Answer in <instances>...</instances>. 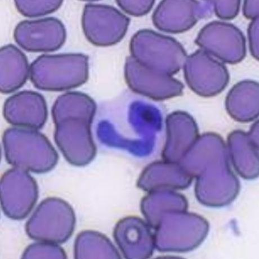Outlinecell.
<instances>
[{"label":"cell","instance_id":"cell-3","mask_svg":"<svg viewBox=\"0 0 259 259\" xmlns=\"http://www.w3.org/2000/svg\"><path fill=\"white\" fill-rule=\"evenodd\" d=\"M8 162L33 172H48L56 166L58 155L48 138L36 129L12 127L3 136Z\"/></svg>","mask_w":259,"mask_h":259},{"label":"cell","instance_id":"cell-17","mask_svg":"<svg viewBox=\"0 0 259 259\" xmlns=\"http://www.w3.org/2000/svg\"><path fill=\"white\" fill-rule=\"evenodd\" d=\"M118 6L124 12L136 17H141L148 14L151 11L154 3L153 0L150 1H122L118 0L116 2Z\"/></svg>","mask_w":259,"mask_h":259},{"label":"cell","instance_id":"cell-1","mask_svg":"<svg viewBox=\"0 0 259 259\" xmlns=\"http://www.w3.org/2000/svg\"><path fill=\"white\" fill-rule=\"evenodd\" d=\"M97 106L87 95L70 92L59 96L52 108L55 141L68 162L83 165L96 154L91 124Z\"/></svg>","mask_w":259,"mask_h":259},{"label":"cell","instance_id":"cell-10","mask_svg":"<svg viewBox=\"0 0 259 259\" xmlns=\"http://www.w3.org/2000/svg\"><path fill=\"white\" fill-rule=\"evenodd\" d=\"M203 3L194 0L163 1L159 3L153 14V24L163 32H186L210 12L211 1Z\"/></svg>","mask_w":259,"mask_h":259},{"label":"cell","instance_id":"cell-19","mask_svg":"<svg viewBox=\"0 0 259 259\" xmlns=\"http://www.w3.org/2000/svg\"><path fill=\"white\" fill-rule=\"evenodd\" d=\"M244 16L249 19L254 20L259 18V1H245L243 7Z\"/></svg>","mask_w":259,"mask_h":259},{"label":"cell","instance_id":"cell-12","mask_svg":"<svg viewBox=\"0 0 259 259\" xmlns=\"http://www.w3.org/2000/svg\"><path fill=\"white\" fill-rule=\"evenodd\" d=\"M0 62L1 92L9 94L22 87L30 73L26 55L13 45H8L1 48Z\"/></svg>","mask_w":259,"mask_h":259},{"label":"cell","instance_id":"cell-2","mask_svg":"<svg viewBox=\"0 0 259 259\" xmlns=\"http://www.w3.org/2000/svg\"><path fill=\"white\" fill-rule=\"evenodd\" d=\"M30 78L44 91H67L82 85L89 77V57L82 54L42 55L30 67Z\"/></svg>","mask_w":259,"mask_h":259},{"label":"cell","instance_id":"cell-16","mask_svg":"<svg viewBox=\"0 0 259 259\" xmlns=\"http://www.w3.org/2000/svg\"><path fill=\"white\" fill-rule=\"evenodd\" d=\"M211 3L217 16L223 20H231L236 18L241 6V2L239 0L211 1Z\"/></svg>","mask_w":259,"mask_h":259},{"label":"cell","instance_id":"cell-13","mask_svg":"<svg viewBox=\"0 0 259 259\" xmlns=\"http://www.w3.org/2000/svg\"><path fill=\"white\" fill-rule=\"evenodd\" d=\"M38 198V187L24 169L15 167L5 173L1 181L2 205L8 202H26L33 207Z\"/></svg>","mask_w":259,"mask_h":259},{"label":"cell","instance_id":"cell-6","mask_svg":"<svg viewBox=\"0 0 259 259\" xmlns=\"http://www.w3.org/2000/svg\"><path fill=\"white\" fill-rule=\"evenodd\" d=\"M195 43L210 56L229 64L240 63L246 55V38L231 23L213 21L199 32Z\"/></svg>","mask_w":259,"mask_h":259},{"label":"cell","instance_id":"cell-14","mask_svg":"<svg viewBox=\"0 0 259 259\" xmlns=\"http://www.w3.org/2000/svg\"><path fill=\"white\" fill-rule=\"evenodd\" d=\"M226 108L236 120L248 122L258 116V84L252 81H244L236 84L228 94Z\"/></svg>","mask_w":259,"mask_h":259},{"label":"cell","instance_id":"cell-4","mask_svg":"<svg viewBox=\"0 0 259 259\" xmlns=\"http://www.w3.org/2000/svg\"><path fill=\"white\" fill-rule=\"evenodd\" d=\"M132 57L144 67L171 76L180 71L187 53L176 39L149 29L134 34L130 44Z\"/></svg>","mask_w":259,"mask_h":259},{"label":"cell","instance_id":"cell-8","mask_svg":"<svg viewBox=\"0 0 259 259\" xmlns=\"http://www.w3.org/2000/svg\"><path fill=\"white\" fill-rule=\"evenodd\" d=\"M66 29L56 18L20 22L14 37L18 46L29 52H52L61 48L66 41Z\"/></svg>","mask_w":259,"mask_h":259},{"label":"cell","instance_id":"cell-5","mask_svg":"<svg viewBox=\"0 0 259 259\" xmlns=\"http://www.w3.org/2000/svg\"><path fill=\"white\" fill-rule=\"evenodd\" d=\"M131 20L116 8L99 4H87L82 17L83 31L94 46L108 47L121 41Z\"/></svg>","mask_w":259,"mask_h":259},{"label":"cell","instance_id":"cell-18","mask_svg":"<svg viewBox=\"0 0 259 259\" xmlns=\"http://www.w3.org/2000/svg\"><path fill=\"white\" fill-rule=\"evenodd\" d=\"M249 46L252 57L259 59V18L253 20L248 29Z\"/></svg>","mask_w":259,"mask_h":259},{"label":"cell","instance_id":"cell-15","mask_svg":"<svg viewBox=\"0 0 259 259\" xmlns=\"http://www.w3.org/2000/svg\"><path fill=\"white\" fill-rule=\"evenodd\" d=\"M63 2L58 0H42V1H28L16 0L15 4L18 11L23 16L34 18L54 13L62 6Z\"/></svg>","mask_w":259,"mask_h":259},{"label":"cell","instance_id":"cell-7","mask_svg":"<svg viewBox=\"0 0 259 259\" xmlns=\"http://www.w3.org/2000/svg\"><path fill=\"white\" fill-rule=\"evenodd\" d=\"M184 69L189 87L202 97L216 96L229 82L226 66L202 49L187 57Z\"/></svg>","mask_w":259,"mask_h":259},{"label":"cell","instance_id":"cell-11","mask_svg":"<svg viewBox=\"0 0 259 259\" xmlns=\"http://www.w3.org/2000/svg\"><path fill=\"white\" fill-rule=\"evenodd\" d=\"M4 116L14 126L39 129L46 123L48 108L41 94L23 91L9 97L4 106Z\"/></svg>","mask_w":259,"mask_h":259},{"label":"cell","instance_id":"cell-9","mask_svg":"<svg viewBox=\"0 0 259 259\" xmlns=\"http://www.w3.org/2000/svg\"><path fill=\"white\" fill-rule=\"evenodd\" d=\"M124 75L132 91L154 100H164L183 93L184 86L180 81L143 67L132 56L126 59Z\"/></svg>","mask_w":259,"mask_h":259}]
</instances>
